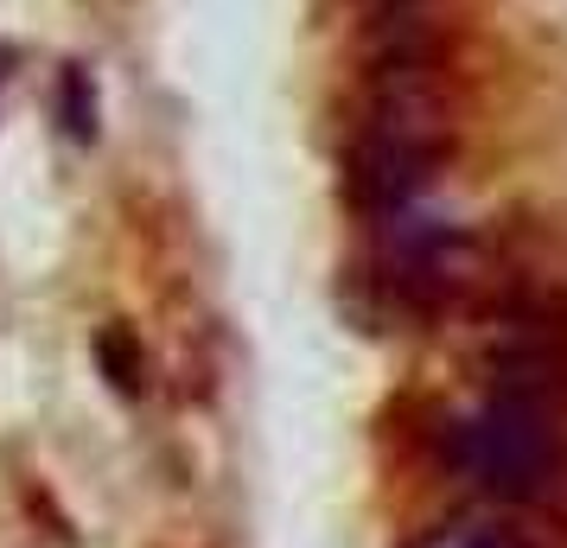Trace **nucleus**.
I'll return each mask as SVG.
<instances>
[{"mask_svg":"<svg viewBox=\"0 0 567 548\" xmlns=\"http://www.w3.org/2000/svg\"><path fill=\"white\" fill-rule=\"evenodd\" d=\"M64 128L78 134V141H90V134H96V96H90L83 71H64Z\"/></svg>","mask_w":567,"mask_h":548,"instance_id":"obj_3","label":"nucleus"},{"mask_svg":"<svg viewBox=\"0 0 567 548\" xmlns=\"http://www.w3.org/2000/svg\"><path fill=\"white\" fill-rule=\"evenodd\" d=\"M96 358L109 364L115 390H141V358H128V339H122V332H103V339H96Z\"/></svg>","mask_w":567,"mask_h":548,"instance_id":"obj_4","label":"nucleus"},{"mask_svg":"<svg viewBox=\"0 0 567 548\" xmlns=\"http://www.w3.org/2000/svg\"><path fill=\"white\" fill-rule=\"evenodd\" d=\"M440 159H446V103L421 58H395L383 64L358 134H351L344 192L363 217L395 224L421 210L427 185L440 179Z\"/></svg>","mask_w":567,"mask_h":548,"instance_id":"obj_1","label":"nucleus"},{"mask_svg":"<svg viewBox=\"0 0 567 548\" xmlns=\"http://www.w3.org/2000/svg\"><path fill=\"white\" fill-rule=\"evenodd\" d=\"M434 548H548V542L536 529H523V523H460Z\"/></svg>","mask_w":567,"mask_h":548,"instance_id":"obj_2","label":"nucleus"}]
</instances>
